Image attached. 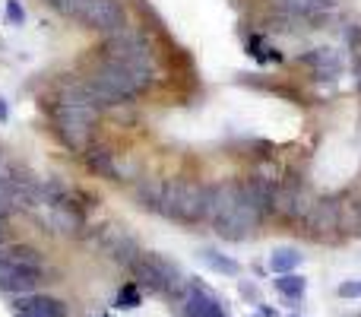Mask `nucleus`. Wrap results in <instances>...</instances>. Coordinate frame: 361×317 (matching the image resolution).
Instances as JSON below:
<instances>
[{
    "label": "nucleus",
    "mask_w": 361,
    "mask_h": 317,
    "mask_svg": "<svg viewBox=\"0 0 361 317\" xmlns=\"http://www.w3.org/2000/svg\"><path fill=\"white\" fill-rule=\"evenodd\" d=\"M260 317H276V311H269V308H260Z\"/></svg>",
    "instance_id": "obj_28"
},
{
    "label": "nucleus",
    "mask_w": 361,
    "mask_h": 317,
    "mask_svg": "<svg viewBox=\"0 0 361 317\" xmlns=\"http://www.w3.org/2000/svg\"><path fill=\"white\" fill-rule=\"evenodd\" d=\"M301 61L311 64L317 80H336V76L343 73V64H339V57L333 48H317V51H311V54H305Z\"/></svg>",
    "instance_id": "obj_13"
},
{
    "label": "nucleus",
    "mask_w": 361,
    "mask_h": 317,
    "mask_svg": "<svg viewBox=\"0 0 361 317\" xmlns=\"http://www.w3.org/2000/svg\"><path fill=\"white\" fill-rule=\"evenodd\" d=\"M241 295H247L250 301H257V289L250 286V282H241Z\"/></svg>",
    "instance_id": "obj_27"
},
{
    "label": "nucleus",
    "mask_w": 361,
    "mask_h": 317,
    "mask_svg": "<svg viewBox=\"0 0 361 317\" xmlns=\"http://www.w3.org/2000/svg\"><path fill=\"white\" fill-rule=\"evenodd\" d=\"M200 257H203L206 267L216 270V273H222V276H238V273H241V267H238L231 257L219 254V251H212V248H203V251H200Z\"/></svg>",
    "instance_id": "obj_19"
},
{
    "label": "nucleus",
    "mask_w": 361,
    "mask_h": 317,
    "mask_svg": "<svg viewBox=\"0 0 361 317\" xmlns=\"http://www.w3.org/2000/svg\"><path fill=\"white\" fill-rule=\"evenodd\" d=\"M86 165L92 168L95 174H102V178H114V174H121L118 159H114V152L105 150V146H86Z\"/></svg>",
    "instance_id": "obj_15"
},
{
    "label": "nucleus",
    "mask_w": 361,
    "mask_h": 317,
    "mask_svg": "<svg viewBox=\"0 0 361 317\" xmlns=\"http://www.w3.org/2000/svg\"><path fill=\"white\" fill-rule=\"evenodd\" d=\"M95 114H99V108L92 105H63V102H54V127L70 150H82L89 143L95 127Z\"/></svg>",
    "instance_id": "obj_5"
},
{
    "label": "nucleus",
    "mask_w": 361,
    "mask_h": 317,
    "mask_svg": "<svg viewBox=\"0 0 361 317\" xmlns=\"http://www.w3.org/2000/svg\"><path fill=\"white\" fill-rule=\"evenodd\" d=\"M184 317H225V308L212 292L190 286L184 295Z\"/></svg>",
    "instance_id": "obj_11"
},
{
    "label": "nucleus",
    "mask_w": 361,
    "mask_h": 317,
    "mask_svg": "<svg viewBox=\"0 0 361 317\" xmlns=\"http://www.w3.org/2000/svg\"><path fill=\"white\" fill-rule=\"evenodd\" d=\"M105 251L111 261H121V263H133L140 257V248H137V241H133V235H127V232H121V229L108 235Z\"/></svg>",
    "instance_id": "obj_14"
},
{
    "label": "nucleus",
    "mask_w": 361,
    "mask_h": 317,
    "mask_svg": "<svg viewBox=\"0 0 361 317\" xmlns=\"http://www.w3.org/2000/svg\"><path fill=\"white\" fill-rule=\"evenodd\" d=\"M345 38L352 48H361V25H345Z\"/></svg>",
    "instance_id": "obj_25"
},
{
    "label": "nucleus",
    "mask_w": 361,
    "mask_h": 317,
    "mask_svg": "<svg viewBox=\"0 0 361 317\" xmlns=\"http://www.w3.org/2000/svg\"><path fill=\"white\" fill-rule=\"evenodd\" d=\"M276 289H279V295H286V299L301 301L307 292V280L298 273H282V276H276Z\"/></svg>",
    "instance_id": "obj_18"
},
{
    "label": "nucleus",
    "mask_w": 361,
    "mask_h": 317,
    "mask_svg": "<svg viewBox=\"0 0 361 317\" xmlns=\"http://www.w3.org/2000/svg\"><path fill=\"white\" fill-rule=\"evenodd\" d=\"M305 229H311L314 235H330L333 229H339V203L336 200H330V197H314V203H311V210H307V216H305Z\"/></svg>",
    "instance_id": "obj_9"
},
{
    "label": "nucleus",
    "mask_w": 361,
    "mask_h": 317,
    "mask_svg": "<svg viewBox=\"0 0 361 317\" xmlns=\"http://www.w3.org/2000/svg\"><path fill=\"white\" fill-rule=\"evenodd\" d=\"M305 23L307 19L295 16V13H286V10H276L273 6V13H269V19H267V29L279 32V35H301V32H305Z\"/></svg>",
    "instance_id": "obj_16"
},
{
    "label": "nucleus",
    "mask_w": 361,
    "mask_h": 317,
    "mask_svg": "<svg viewBox=\"0 0 361 317\" xmlns=\"http://www.w3.org/2000/svg\"><path fill=\"white\" fill-rule=\"evenodd\" d=\"M42 280V270L32 267H19V263H10L0 257V292L6 295H29L32 289Z\"/></svg>",
    "instance_id": "obj_8"
},
{
    "label": "nucleus",
    "mask_w": 361,
    "mask_h": 317,
    "mask_svg": "<svg viewBox=\"0 0 361 317\" xmlns=\"http://www.w3.org/2000/svg\"><path fill=\"white\" fill-rule=\"evenodd\" d=\"M6 19H10L13 25H23L25 23V6L19 4V0H6Z\"/></svg>",
    "instance_id": "obj_21"
},
{
    "label": "nucleus",
    "mask_w": 361,
    "mask_h": 317,
    "mask_svg": "<svg viewBox=\"0 0 361 317\" xmlns=\"http://www.w3.org/2000/svg\"><path fill=\"white\" fill-rule=\"evenodd\" d=\"M10 121V108H6V99L0 95V124H6Z\"/></svg>",
    "instance_id": "obj_26"
},
{
    "label": "nucleus",
    "mask_w": 361,
    "mask_h": 317,
    "mask_svg": "<svg viewBox=\"0 0 361 317\" xmlns=\"http://www.w3.org/2000/svg\"><path fill=\"white\" fill-rule=\"evenodd\" d=\"M130 270L140 280V286L152 289V292H175V286L180 282L175 263L159 254H146V251H140V257L130 263Z\"/></svg>",
    "instance_id": "obj_7"
},
{
    "label": "nucleus",
    "mask_w": 361,
    "mask_h": 317,
    "mask_svg": "<svg viewBox=\"0 0 361 317\" xmlns=\"http://www.w3.org/2000/svg\"><path fill=\"white\" fill-rule=\"evenodd\" d=\"M102 57L118 61L130 70H140V73L156 76V54H152L149 38L140 29H130V25L114 32V35H105V42H102Z\"/></svg>",
    "instance_id": "obj_3"
},
{
    "label": "nucleus",
    "mask_w": 361,
    "mask_h": 317,
    "mask_svg": "<svg viewBox=\"0 0 361 317\" xmlns=\"http://www.w3.org/2000/svg\"><path fill=\"white\" fill-rule=\"evenodd\" d=\"M4 222H6V216H0V244H4Z\"/></svg>",
    "instance_id": "obj_29"
},
{
    "label": "nucleus",
    "mask_w": 361,
    "mask_h": 317,
    "mask_svg": "<svg viewBox=\"0 0 361 317\" xmlns=\"http://www.w3.org/2000/svg\"><path fill=\"white\" fill-rule=\"evenodd\" d=\"M162 187L165 181H143V184L137 187V200L140 206H146V210H159V200H162Z\"/></svg>",
    "instance_id": "obj_20"
},
{
    "label": "nucleus",
    "mask_w": 361,
    "mask_h": 317,
    "mask_svg": "<svg viewBox=\"0 0 361 317\" xmlns=\"http://www.w3.org/2000/svg\"><path fill=\"white\" fill-rule=\"evenodd\" d=\"M92 76L99 86H105L108 92L114 95V102H133V99H140L143 92H149V86L156 83V76H149V73H140V70H130V67H124V64H118V61H108V57H102L99 64L92 67Z\"/></svg>",
    "instance_id": "obj_4"
},
{
    "label": "nucleus",
    "mask_w": 361,
    "mask_h": 317,
    "mask_svg": "<svg viewBox=\"0 0 361 317\" xmlns=\"http://www.w3.org/2000/svg\"><path fill=\"white\" fill-rule=\"evenodd\" d=\"M276 10H286V13H295L301 19H317V16H326V13L336 6V0H273Z\"/></svg>",
    "instance_id": "obj_12"
},
{
    "label": "nucleus",
    "mask_w": 361,
    "mask_h": 317,
    "mask_svg": "<svg viewBox=\"0 0 361 317\" xmlns=\"http://www.w3.org/2000/svg\"><path fill=\"white\" fill-rule=\"evenodd\" d=\"M54 10H61V13H67V16H76V10H80V4L82 0H48Z\"/></svg>",
    "instance_id": "obj_23"
},
{
    "label": "nucleus",
    "mask_w": 361,
    "mask_h": 317,
    "mask_svg": "<svg viewBox=\"0 0 361 317\" xmlns=\"http://www.w3.org/2000/svg\"><path fill=\"white\" fill-rule=\"evenodd\" d=\"M301 263H305V254H301L298 248H276L273 254H269V270H273L276 276L295 273Z\"/></svg>",
    "instance_id": "obj_17"
},
{
    "label": "nucleus",
    "mask_w": 361,
    "mask_h": 317,
    "mask_svg": "<svg viewBox=\"0 0 361 317\" xmlns=\"http://www.w3.org/2000/svg\"><path fill=\"white\" fill-rule=\"evenodd\" d=\"M76 19L89 29L102 32V35H114V32L127 29V6L124 0H82Z\"/></svg>",
    "instance_id": "obj_6"
},
{
    "label": "nucleus",
    "mask_w": 361,
    "mask_h": 317,
    "mask_svg": "<svg viewBox=\"0 0 361 317\" xmlns=\"http://www.w3.org/2000/svg\"><path fill=\"white\" fill-rule=\"evenodd\" d=\"M13 311H16V317H63L67 308L51 295H16Z\"/></svg>",
    "instance_id": "obj_10"
},
{
    "label": "nucleus",
    "mask_w": 361,
    "mask_h": 317,
    "mask_svg": "<svg viewBox=\"0 0 361 317\" xmlns=\"http://www.w3.org/2000/svg\"><path fill=\"white\" fill-rule=\"evenodd\" d=\"M336 292H339V299H361V280H345Z\"/></svg>",
    "instance_id": "obj_22"
},
{
    "label": "nucleus",
    "mask_w": 361,
    "mask_h": 317,
    "mask_svg": "<svg viewBox=\"0 0 361 317\" xmlns=\"http://www.w3.org/2000/svg\"><path fill=\"white\" fill-rule=\"evenodd\" d=\"M121 305H124V308H133V305H137V289H133V286H124V292H121Z\"/></svg>",
    "instance_id": "obj_24"
},
{
    "label": "nucleus",
    "mask_w": 361,
    "mask_h": 317,
    "mask_svg": "<svg viewBox=\"0 0 361 317\" xmlns=\"http://www.w3.org/2000/svg\"><path fill=\"white\" fill-rule=\"evenodd\" d=\"M156 213H162L165 219L180 225L206 222V184H193V181H184V178L165 181Z\"/></svg>",
    "instance_id": "obj_2"
},
{
    "label": "nucleus",
    "mask_w": 361,
    "mask_h": 317,
    "mask_svg": "<svg viewBox=\"0 0 361 317\" xmlns=\"http://www.w3.org/2000/svg\"><path fill=\"white\" fill-rule=\"evenodd\" d=\"M263 213L250 203L241 181H225V184H206V222L216 229L225 241H244L263 222Z\"/></svg>",
    "instance_id": "obj_1"
}]
</instances>
